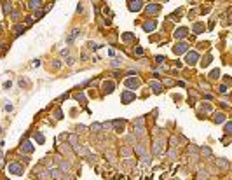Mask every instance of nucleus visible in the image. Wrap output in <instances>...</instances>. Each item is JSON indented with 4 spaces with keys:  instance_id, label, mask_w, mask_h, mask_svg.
I'll return each instance as SVG.
<instances>
[{
    "instance_id": "f257e3e1",
    "label": "nucleus",
    "mask_w": 232,
    "mask_h": 180,
    "mask_svg": "<svg viewBox=\"0 0 232 180\" xmlns=\"http://www.w3.org/2000/svg\"><path fill=\"white\" fill-rule=\"evenodd\" d=\"M9 171L12 173V175H21V173H23V168H21V164H18V163H12V164H9Z\"/></svg>"
},
{
    "instance_id": "f03ea898",
    "label": "nucleus",
    "mask_w": 232,
    "mask_h": 180,
    "mask_svg": "<svg viewBox=\"0 0 232 180\" xmlns=\"http://www.w3.org/2000/svg\"><path fill=\"white\" fill-rule=\"evenodd\" d=\"M126 86L129 89H136V88H140V81H138V79H127Z\"/></svg>"
},
{
    "instance_id": "7ed1b4c3",
    "label": "nucleus",
    "mask_w": 232,
    "mask_h": 180,
    "mask_svg": "<svg viewBox=\"0 0 232 180\" xmlns=\"http://www.w3.org/2000/svg\"><path fill=\"white\" fill-rule=\"evenodd\" d=\"M174 54H182V53H185V51H187V44H185V42H180V44H176L174 46Z\"/></svg>"
},
{
    "instance_id": "20e7f679",
    "label": "nucleus",
    "mask_w": 232,
    "mask_h": 180,
    "mask_svg": "<svg viewBox=\"0 0 232 180\" xmlns=\"http://www.w3.org/2000/svg\"><path fill=\"white\" fill-rule=\"evenodd\" d=\"M185 59H187V65H195V61H197V53H194V51L189 53Z\"/></svg>"
},
{
    "instance_id": "39448f33",
    "label": "nucleus",
    "mask_w": 232,
    "mask_h": 180,
    "mask_svg": "<svg viewBox=\"0 0 232 180\" xmlns=\"http://www.w3.org/2000/svg\"><path fill=\"white\" fill-rule=\"evenodd\" d=\"M141 5H143V2H131V4H129V9L131 11H140Z\"/></svg>"
},
{
    "instance_id": "423d86ee",
    "label": "nucleus",
    "mask_w": 232,
    "mask_h": 180,
    "mask_svg": "<svg viewBox=\"0 0 232 180\" xmlns=\"http://www.w3.org/2000/svg\"><path fill=\"white\" fill-rule=\"evenodd\" d=\"M51 177H53L54 180H61V178H63V175L59 173V170H51Z\"/></svg>"
},
{
    "instance_id": "0eeeda50",
    "label": "nucleus",
    "mask_w": 232,
    "mask_h": 180,
    "mask_svg": "<svg viewBox=\"0 0 232 180\" xmlns=\"http://www.w3.org/2000/svg\"><path fill=\"white\" fill-rule=\"evenodd\" d=\"M21 149H23L24 152H32V151H33V145H32V142H24Z\"/></svg>"
},
{
    "instance_id": "6e6552de",
    "label": "nucleus",
    "mask_w": 232,
    "mask_h": 180,
    "mask_svg": "<svg viewBox=\"0 0 232 180\" xmlns=\"http://www.w3.org/2000/svg\"><path fill=\"white\" fill-rule=\"evenodd\" d=\"M103 89H105L106 93H112V91H114V82H110V81L105 82V84H103Z\"/></svg>"
},
{
    "instance_id": "1a4fd4ad",
    "label": "nucleus",
    "mask_w": 232,
    "mask_h": 180,
    "mask_svg": "<svg viewBox=\"0 0 232 180\" xmlns=\"http://www.w3.org/2000/svg\"><path fill=\"white\" fill-rule=\"evenodd\" d=\"M185 35H187V28H180L176 33H174V37H178V39H183Z\"/></svg>"
},
{
    "instance_id": "9d476101",
    "label": "nucleus",
    "mask_w": 232,
    "mask_h": 180,
    "mask_svg": "<svg viewBox=\"0 0 232 180\" xmlns=\"http://www.w3.org/2000/svg\"><path fill=\"white\" fill-rule=\"evenodd\" d=\"M133 98H135V94H131V93H124V94H122V100H124V103H129Z\"/></svg>"
},
{
    "instance_id": "9b49d317",
    "label": "nucleus",
    "mask_w": 232,
    "mask_h": 180,
    "mask_svg": "<svg viewBox=\"0 0 232 180\" xmlns=\"http://www.w3.org/2000/svg\"><path fill=\"white\" fill-rule=\"evenodd\" d=\"M143 28H145L147 32L154 30V28H155V21H148V23H145V24H143Z\"/></svg>"
},
{
    "instance_id": "f8f14e48",
    "label": "nucleus",
    "mask_w": 232,
    "mask_h": 180,
    "mask_svg": "<svg viewBox=\"0 0 232 180\" xmlns=\"http://www.w3.org/2000/svg\"><path fill=\"white\" fill-rule=\"evenodd\" d=\"M112 124L117 128V131H122V128H124V122H122V121H114Z\"/></svg>"
},
{
    "instance_id": "ddd939ff",
    "label": "nucleus",
    "mask_w": 232,
    "mask_h": 180,
    "mask_svg": "<svg viewBox=\"0 0 232 180\" xmlns=\"http://www.w3.org/2000/svg\"><path fill=\"white\" fill-rule=\"evenodd\" d=\"M147 11H148V12H157V11H159V4L148 5V7H147Z\"/></svg>"
},
{
    "instance_id": "4468645a",
    "label": "nucleus",
    "mask_w": 232,
    "mask_h": 180,
    "mask_svg": "<svg viewBox=\"0 0 232 180\" xmlns=\"http://www.w3.org/2000/svg\"><path fill=\"white\" fill-rule=\"evenodd\" d=\"M225 121V116H223V114H216V116H215V122H223Z\"/></svg>"
},
{
    "instance_id": "2eb2a0df",
    "label": "nucleus",
    "mask_w": 232,
    "mask_h": 180,
    "mask_svg": "<svg viewBox=\"0 0 232 180\" xmlns=\"http://www.w3.org/2000/svg\"><path fill=\"white\" fill-rule=\"evenodd\" d=\"M150 86L154 88L155 93H161V84H159V82H150Z\"/></svg>"
},
{
    "instance_id": "dca6fc26",
    "label": "nucleus",
    "mask_w": 232,
    "mask_h": 180,
    "mask_svg": "<svg viewBox=\"0 0 232 180\" xmlns=\"http://www.w3.org/2000/svg\"><path fill=\"white\" fill-rule=\"evenodd\" d=\"M209 63H211V56H206V58L201 61V65H203V67H208Z\"/></svg>"
},
{
    "instance_id": "f3484780",
    "label": "nucleus",
    "mask_w": 232,
    "mask_h": 180,
    "mask_svg": "<svg viewBox=\"0 0 232 180\" xmlns=\"http://www.w3.org/2000/svg\"><path fill=\"white\" fill-rule=\"evenodd\" d=\"M28 4H30V7H32V9H37V7H40V4H42V2H35V0H33V2H28Z\"/></svg>"
},
{
    "instance_id": "a211bd4d",
    "label": "nucleus",
    "mask_w": 232,
    "mask_h": 180,
    "mask_svg": "<svg viewBox=\"0 0 232 180\" xmlns=\"http://www.w3.org/2000/svg\"><path fill=\"white\" fill-rule=\"evenodd\" d=\"M35 140L39 142V143H42V142H44V135H40V133H35Z\"/></svg>"
},
{
    "instance_id": "6ab92c4d",
    "label": "nucleus",
    "mask_w": 232,
    "mask_h": 180,
    "mask_svg": "<svg viewBox=\"0 0 232 180\" xmlns=\"http://www.w3.org/2000/svg\"><path fill=\"white\" fill-rule=\"evenodd\" d=\"M216 77H220V70H218V68L211 72V79H216Z\"/></svg>"
},
{
    "instance_id": "aec40b11",
    "label": "nucleus",
    "mask_w": 232,
    "mask_h": 180,
    "mask_svg": "<svg viewBox=\"0 0 232 180\" xmlns=\"http://www.w3.org/2000/svg\"><path fill=\"white\" fill-rule=\"evenodd\" d=\"M204 28V26H203V24H201V23H199V24H195V26H194V30H195V33H201V30H203Z\"/></svg>"
},
{
    "instance_id": "412c9836",
    "label": "nucleus",
    "mask_w": 232,
    "mask_h": 180,
    "mask_svg": "<svg viewBox=\"0 0 232 180\" xmlns=\"http://www.w3.org/2000/svg\"><path fill=\"white\" fill-rule=\"evenodd\" d=\"M216 163H218L220 166H223V168H227V166H229V163H227V161H222V159H218Z\"/></svg>"
},
{
    "instance_id": "4be33fe9",
    "label": "nucleus",
    "mask_w": 232,
    "mask_h": 180,
    "mask_svg": "<svg viewBox=\"0 0 232 180\" xmlns=\"http://www.w3.org/2000/svg\"><path fill=\"white\" fill-rule=\"evenodd\" d=\"M77 35H79V30H73V33L70 35V39H68V40H70V42H72V40L75 39V37H77Z\"/></svg>"
},
{
    "instance_id": "5701e85b",
    "label": "nucleus",
    "mask_w": 232,
    "mask_h": 180,
    "mask_svg": "<svg viewBox=\"0 0 232 180\" xmlns=\"http://www.w3.org/2000/svg\"><path fill=\"white\" fill-rule=\"evenodd\" d=\"M230 131H232V124L227 122V124H225V133H230Z\"/></svg>"
},
{
    "instance_id": "b1692460",
    "label": "nucleus",
    "mask_w": 232,
    "mask_h": 180,
    "mask_svg": "<svg viewBox=\"0 0 232 180\" xmlns=\"http://www.w3.org/2000/svg\"><path fill=\"white\" fill-rule=\"evenodd\" d=\"M100 128H103L101 124H92V129H94V131H100Z\"/></svg>"
}]
</instances>
